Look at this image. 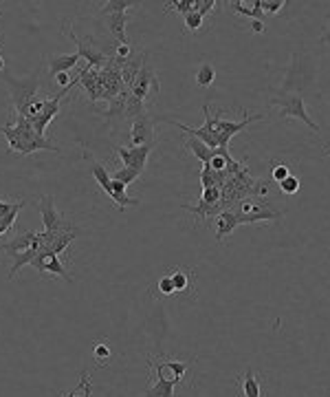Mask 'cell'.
I'll list each match as a JSON object with an SVG mask.
<instances>
[{
  "mask_svg": "<svg viewBox=\"0 0 330 397\" xmlns=\"http://www.w3.org/2000/svg\"><path fill=\"white\" fill-rule=\"evenodd\" d=\"M185 148H187V151H192L194 157L201 161L203 165H209V161L216 157V153H218V148H209V146H205L201 139H196V137H190L185 141Z\"/></svg>",
  "mask_w": 330,
  "mask_h": 397,
  "instance_id": "cell-17",
  "label": "cell"
},
{
  "mask_svg": "<svg viewBox=\"0 0 330 397\" xmlns=\"http://www.w3.org/2000/svg\"><path fill=\"white\" fill-rule=\"evenodd\" d=\"M126 188H128V186H124L121 181H114V179H110V186L104 190V192H106V194L112 198V203H117V208H119V210H124V208H128V206H139V198H132V196H128Z\"/></svg>",
  "mask_w": 330,
  "mask_h": 397,
  "instance_id": "cell-13",
  "label": "cell"
},
{
  "mask_svg": "<svg viewBox=\"0 0 330 397\" xmlns=\"http://www.w3.org/2000/svg\"><path fill=\"white\" fill-rule=\"evenodd\" d=\"M279 186V192L282 194H286V196H293V194H297L300 192V177H295V175H291V177H286L282 184H277Z\"/></svg>",
  "mask_w": 330,
  "mask_h": 397,
  "instance_id": "cell-30",
  "label": "cell"
},
{
  "mask_svg": "<svg viewBox=\"0 0 330 397\" xmlns=\"http://www.w3.org/2000/svg\"><path fill=\"white\" fill-rule=\"evenodd\" d=\"M132 53H135V51H132L130 44H119L117 49H114V58H119V60H128Z\"/></svg>",
  "mask_w": 330,
  "mask_h": 397,
  "instance_id": "cell-38",
  "label": "cell"
},
{
  "mask_svg": "<svg viewBox=\"0 0 330 397\" xmlns=\"http://www.w3.org/2000/svg\"><path fill=\"white\" fill-rule=\"evenodd\" d=\"M183 20H185V29L190 33H198V31H201V27H203V23H205L203 15L196 13V11H190L187 15H183Z\"/></svg>",
  "mask_w": 330,
  "mask_h": 397,
  "instance_id": "cell-33",
  "label": "cell"
},
{
  "mask_svg": "<svg viewBox=\"0 0 330 397\" xmlns=\"http://www.w3.org/2000/svg\"><path fill=\"white\" fill-rule=\"evenodd\" d=\"M128 89L124 93H119L117 97L108 102V108L106 111H97V115H102L104 120H119V118H126V102H128Z\"/></svg>",
  "mask_w": 330,
  "mask_h": 397,
  "instance_id": "cell-16",
  "label": "cell"
},
{
  "mask_svg": "<svg viewBox=\"0 0 330 397\" xmlns=\"http://www.w3.org/2000/svg\"><path fill=\"white\" fill-rule=\"evenodd\" d=\"M229 7L234 9L236 13H240V15H246V18H251V20H262L264 18V13L260 11V0H253V5H251V9L246 7L244 3H229Z\"/></svg>",
  "mask_w": 330,
  "mask_h": 397,
  "instance_id": "cell-24",
  "label": "cell"
},
{
  "mask_svg": "<svg viewBox=\"0 0 330 397\" xmlns=\"http://www.w3.org/2000/svg\"><path fill=\"white\" fill-rule=\"evenodd\" d=\"M165 11H176V13H183L187 15L190 11H194V0H172V3L165 5Z\"/></svg>",
  "mask_w": 330,
  "mask_h": 397,
  "instance_id": "cell-31",
  "label": "cell"
},
{
  "mask_svg": "<svg viewBox=\"0 0 330 397\" xmlns=\"http://www.w3.org/2000/svg\"><path fill=\"white\" fill-rule=\"evenodd\" d=\"M251 31L262 33V31H264V23H262V20H251Z\"/></svg>",
  "mask_w": 330,
  "mask_h": 397,
  "instance_id": "cell-39",
  "label": "cell"
},
{
  "mask_svg": "<svg viewBox=\"0 0 330 397\" xmlns=\"http://www.w3.org/2000/svg\"><path fill=\"white\" fill-rule=\"evenodd\" d=\"M141 175H143V172H139V170H135V168H126V165H124V168H119V170L112 172V179H114V181H121L124 186H130V184H135V181H137Z\"/></svg>",
  "mask_w": 330,
  "mask_h": 397,
  "instance_id": "cell-28",
  "label": "cell"
},
{
  "mask_svg": "<svg viewBox=\"0 0 330 397\" xmlns=\"http://www.w3.org/2000/svg\"><path fill=\"white\" fill-rule=\"evenodd\" d=\"M170 278H172V283H174V291L176 294H187L192 289V272L190 270H172L170 272Z\"/></svg>",
  "mask_w": 330,
  "mask_h": 397,
  "instance_id": "cell-21",
  "label": "cell"
},
{
  "mask_svg": "<svg viewBox=\"0 0 330 397\" xmlns=\"http://www.w3.org/2000/svg\"><path fill=\"white\" fill-rule=\"evenodd\" d=\"M267 115H246L244 120L236 122V120H227V118H218V115H213V128H216V137H218V148L223 151H229V139L236 137L240 130H244L251 122H260L264 120Z\"/></svg>",
  "mask_w": 330,
  "mask_h": 397,
  "instance_id": "cell-5",
  "label": "cell"
},
{
  "mask_svg": "<svg viewBox=\"0 0 330 397\" xmlns=\"http://www.w3.org/2000/svg\"><path fill=\"white\" fill-rule=\"evenodd\" d=\"M174 389L176 384L168 377H157L154 384L145 391V397H174Z\"/></svg>",
  "mask_w": 330,
  "mask_h": 397,
  "instance_id": "cell-20",
  "label": "cell"
},
{
  "mask_svg": "<svg viewBox=\"0 0 330 397\" xmlns=\"http://www.w3.org/2000/svg\"><path fill=\"white\" fill-rule=\"evenodd\" d=\"M322 42H326V44H330V27L322 33V38H319Z\"/></svg>",
  "mask_w": 330,
  "mask_h": 397,
  "instance_id": "cell-40",
  "label": "cell"
},
{
  "mask_svg": "<svg viewBox=\"0 0 330 397\" xmlns=\"http://www.w3.org/2000/svg\"><path fill=\"white\" fill-rule=\"evenodd\" d=\"M0 42H3V31H0Z\"/></svg>",
  "mask_w": 330,
  "mask_h": 397,
  "instance_id": "cell-42",
  "label": "cell"
},
{
  "mask_svg": "<svg viewBox=\"0 0 330 397\" xmlns=\"http://www.w3.org/2000/svg\"><path fill=\"white\" fill-rule=\"evenodd\" d=\"M79 56L77 51L75 53H66V56H48L46 64H48V77L55 80L60 73H69L71 69H75V66L79 64Z\"/></svg>",
  "mask_w": 330,
  "mask_h": 397,
  "instance_id": "cell-12",
  "label": "cell"
},
{
  "mask_svg": "<svg viewBox=\"0 0 330 397\" xmlns=\"http://www.w3.org/2000/svg\"><path fill=\"white\" fill-rule=\"evenodd\" d=\"M38 250H40V243L33 245L31 250H27V252H22V254H15V256H13V263H11V267H9V274H7V280H13L15 274H18V272L25 267V265H31L33 258L38 256Z\"/></svg>",
  "mask_w": 330,
  "mask_h": 397,
  "instance_id": "cell-19",
  "label": "cell"
},
{
  "mask_svg": "<svg viewBox=\"0 0 330 397\" xmlns=\"http://www.w3.org/2000/svg\"><path fill=\"white\" fill-rule=\"evenodd\" d=\"M213 7H218L216 0H194V11H196V13H201L203 18H205L207 13L213 11Z\"/></svg>",
  "mask_w": 330,
  "mask_h": 397,
  "instance_id": "cell-35",
  "label": "cell"
},
{
  "mask_svg": "<svg viewBox=\"0 0 330 397\" xmlns=\"http://www.w3.org/2000/svg\"><path fill=\"white\" fill-rule=\"evenodd\" d=\"M328 157H330V153H328Z\"/></svg>",
  "mask_w": 330,
  "mask_h": 397,
  "instance_id": "cell-43",
  "label": "cell"
},
{
  "mask_svg": "<svg viewBox=\"0 0 330 397\" xmlns=\"http://www.w3.org/2000/svg\"><path fill=\"white\" fill-rule=\"evenodd\" d=\"M5 82H7L9 93H11V104H13L15 115H22L25 108L33 102V99H38V91H40V73H38V71H33L31 77H27V80H18V77H13L9 71H5Z\"/></svg>",
  "mask_w": 330,
  "mask_h": 397,
  "instance_id": "cell-2",
  "label": "cell"
},
{
  "mask_svg": "<svg viewBox=\"0 0 330 397\" xmlns=\"http://www.w3.org/2000/svg\"><path fill=\"white\" fill-rule=\"evenodd\" d=\"M135 7V3L130 0H108L99 7V15H114V13H130V9Z\"/></svg>",
  "mask_w": 330,
  "mask_h": 397,
  "instance_id": "cell-22",
  "label": "cell"
},
{
  "mask_svg": "<svg viewBox=\"0 0 330 397\" xmlns=\"http://www.w3.org/2000/svg\"><path fill=\"white\" fill-rule=\"evenodd\" d=\"M159 291H161L163 296H172V294H176V291H174V283H172L170 274H165V276L159 280Z\"/></svg>",
  "mask_w": 330,
  "mask_h": 397,
  "instance_id": "cell-37",
  "label": "cell"
},
{
  "mask_svg": "<svg viewBox=\"0 0 330 397\" xmlns=\"http://www.w3.org/2000/svg\"><path fill=\"white\" fill-rule=\"evenodd\" d=\"M159 89H161V84H159L157 71L152 69L150 62H145L143 69L139 71V75H137V80H135V84L130 87V93L135 95V97H139L141 102L147 104V102L152 99V95L159 93Z\"/></svg>",
  "mask_w": 330,
  "mask_h": 397,
  "instance_id": "cell-8",
  "label": "cell"
},
{
  "mask_svg": "<svg viewBox=\"0 0 330 397\" xmlns=\"http://www.w3.org/2000/svg\"><path fill=\"white\" fill-rule=\"evenodd\" d=\"M38 210H40V217H42V225H44V232H71V229H77V225L73 223H66L64 217L58 212L55 203H53V196L46 194L38 201Z\"/></svg>",
  "mask_w": 330,
  "mask_h": 397,
  "instance_id": "cell-6",
  "label": "cell"
},
{
  "mask_svg": "<svg viewBox=\"0 0 330 397\" xmlns=\"http://www.w3.org/2000/svg\"><path fill=\"white\" fill-rule=\"evenodd\" d=\"M201 203H207V206H218L223 203V192L220 188H205L201 192Z\"/></svg>",
  "mask_w": 330,
  "mask_h": 397,
  "instance_id": "cell-32",
  "label": "cell"
},
{
  "mask_svg": "<svg viewBox=\"0 0 330 397\" xmlns=\"http://www.w3.org/2000/svg\"><path fill=\"white\" fill-rule=\"evenodd\" d=\"M62 31H64L66 36L71 38V42L77 46V56L86 60V66H88V69H97V71H99V69H104L106 62H108V58H106V53H102V51H99V49L95 46V38H93V36L77 38L75 33H73V29L69 27V23H64Z\"/></svg>",
  "mask_w": 330,
  "mask_h": 397,
  "instance_id": "cell-4",
  "label": "cell"
},
{
  "mask_svg": "<svg viewBox=\"0 0 330 397\" xmlns=\"http://www.w3.org/2000/svg\"><path fill=\"white\" fill-rule=\"evenodd\" d=\"M291 175H293V172H291L289 165L271 161V175H269V179L273 181L275 186H277V184H282V181H284L286 177H291Z\"/></svg>",
  "mask_w": 330,
  "mask_h": 397,
  "instance_id": "cell-29",
  "label": "cell"
},
{
  "mask_svg": "<svg viewBox=\"0 0 330 397\" xmlns=\"http://www.w3.org/2000/svg\"><path fill=\"white\" fill-rule=\"evenodd\" d=\"M38 232H33V229H27V232H20V234H15L13 239H9L5 245H3V252L13 258L15 254H22L27 250H31L33 245H38Z\"/></svg>",
  "mask_w": 330,
  "mask_h": 397,
  "instance_id": "cell-10",
  "label": "cell"
},
{
  "mask_svg": "<svg viewBox=\"0 0 330 397\" xmlns=\"http://www.w3.org/2000/svg\"><path fill=\"white\" fill-rule=\"evenodd\" d=\"M213 221H216V239H218V243H223L231 234V232L240 225L238 219H236V214L231 210H223Z\"/></svg>",
  "mask_w": 330,
  "mask_h": 397,
  "instance_id": "cell-14",
  "label": "cell"
},
{
  "mask_svg": "<svg viewBox=\"0 0 330 397\" xmlns=\"http://www.w3.org/2000/svg\"><path fill=\"white\" fill-rule=\"evenodd\" d=\"M93 395V382H91V373L88 371H81L79 379H77V386L66 393L64 397H91Z\"/></svg>",
  "mask_w": 330,
  "mask_h": 397,
  "instance_id": "cell-23",
  "label": "cell"
},
{
  "mask_svg": "<svg viewBox=\"0 0 330 397\" xmlns=\"http://www.w3.org/2000/svg\"><path fill=\"white\" fill-rule=\"evenodd\" d=\"M286 3H284V0H271V3H267V0H260V11L262 13H277L279 9H282Z\"/></svg>",
  "mask_w": 330,
  "mask_h": 397,
  "instance_id": "cell-36",
  "label": "cell"
},
{
  "mask_svg": "<svg viewBox=\"0 0 330 397\" xmlns=\"http://www.w3.org/2000/svg\"><path fill=\"white\" fill-rule=\"evenodd\" d=\"M147 104L145 102H141L139 97H135L132 93H128V102H126V120H135V118H139L141 113H145L147 108H145Z\"/></svg>",
  "mask_w": 330,
  "mask_h": 397,
  "instance_id": "cell-26",
  "label": "cell"
},
{
  "mask_svg": "<svg viewBox=\"0 0 330 397\" xmlns=\"http://www.w3.org/2000/svg\"><path fill=\"white\" fill-rule=\"evenodd\" d=\"M154 146H157V144L137 146V148H135V146L126 148V146H117V144H114L112 151L119 155V159H121V163L126 165V168H135V170L143 172V170H145V161H147V157H150V153L154 151Z\"/></svg>",
  "mask_w": 330,
  "mask_h": 397,
  "instance_id": "cell-9",
  "label": "cell"
},
{
  "mask_svg": "<svg viewBox=\"0 0 330 397\" xmlns=\"http://www.w3.org/2000/svg\"><path fill=\"white\" fill-rule=\"evenodd\" d=\"M240 391H242V397H264L262 384L251 367H246L244 375L240 377Z\"/></svg>",
  "mask_w": 330,
  "mask_h": 397,
  "instance_id": "cell-18",
  "label": "cell"
},
{
  "mask_svg": "<svg viewBox=\"0 0 330 397\" xmlns=\"http://www.w3.org/2000/svg\"><path fill=\"white\" fill-rule=\"evenodd\" d=\"M147 51H139V53H132L128 60H124L121 64V80H124V87L130 91V87L135 84V80L139 75V71L143 69V64L147 62Z\"/></svg>",
  "mask_w": 330,
  "mask_h": 397,
  "instance_id": "cell-11",
  "label": "cell"
},
{
  "mask_svg": "<svg viewBox=\"0 0 330 397\" xmlns=\"http://www.w3.org/2000/svg\"><path fill=\"white\" fill-rule=\"evenodd\" d=\"M213 80H216V69H213L209 62H203L201 69L196 71V84L201 89H207L213 84Z\"/></svg>",
  "mask_w": 330,
  "mask_h": 397,
  "instance_id": "cell-25",
  "label": "cell"
},
{
  "mask_svg": "<svg viewBox=\"0 0 330 397\" xmlns=\"http://www.w3.org/2000/svg\"><path fill=\"white\" fill-rule=\"evenodd\" d=\"M271 104H275L279 108V115H282V118L302 122L312 132H315V135H319V126L312 122V118L308 115L302 95H297V93H277L275 97H271Z\"/></svg>",
  "mask_w": 330,
  "mask_h": 397,
  "instance_id": "cell-3",
  "label": "cell"
},
{
  "mask_svg": "<svg viewBox=\"0 0 330 397\" xmlns=\"http://www.w3.org/2000/svg\"><path fill=\"white\" fill-rule=\"evenodd\" d=\"M130 13H114V15H106V25L108 31L112 33V38H117L119 44H130L128 36H126V25H128Z\"/></svg>",
  "mask_w": 330,
  "mask_h": 397,
  "instance_id": "cell-15",
  "label": "cell"
},
{
  "mask_svg": "<svg viewBox=\"0 0 330 397\" xmlns=\"http://www.w3.org/2000/svg\"><path fill=\"white\" fill-rule=\"evenodd\" d=\"M157 115L152 113H141L139 118L132 120L130 124V144L132 146H147V144H157L154 141V126H157Z\"/></svg>",
  "mask_w": 330,
  "mask_h": 397,
  "instance_id": "cell-7",
  "label": "cell"
},
{
  "mask_svg": "<svg viewBox=\"0 0 330 397\" xmlns=\"http://www.w3.org/2000/svg\"><path fill=\"white\" fill-rule=\"evenodd\" d=\"M236 214L238 223L242 225H253V223H271V221H282L284 212L275 210L273 203H269L267 196H246L236 206L229 208Z\"/></svg>",
  "mask_w": 330,
  "mask_h": 397,
  "instance_id": "cell-1",
  "label": "cell"
},
{
  "mask_svg": "<svg viewBox=\"0 0 330 397\" xmlns=\"http://www.w3.org/2000/svg\"><path fill=\"white\" fill-rule=\"evenodd\" d=\"M91 170H93V177H95V181L99 184V188L106 190V188L110 186V179H112L110 172H108L99 161H91Z\"/></svg>",
  "mask_w": 330,
  "mask_h": 397,
  "instance_id": "cell-27",
  "label": "cell"
},
{
  "mask_svg": "<svg viewBox=\"0 0 330 397\" xmlns=\"http://www.w3.org/2000/svg\"><path fill=\"white\" fill-rule=\"evenodd\" d=\"M93 355L102 362V364H106L108 362V358L112 355V349L106 344V342H93Z\"/></svg>",
  "mask_w": 330,
  "mask_h": 397,
  "instance_id": "cell-34",
  "label": "cell"
},
{
  "mask_svg": "<svg viewBox=\"0 0 330 397\" xmlns=\"http://www.w3.org/2000/svg\"><path fill=\"white\" fill-rule=\"evenodd\" d=\"M0 73H5V58L0 56Z\"/></svg>",
  "mask_w": 330,
  "mask_h": 397,
  "instance_id": "cell-41",
  "label": "cell"
}]
</instances>
